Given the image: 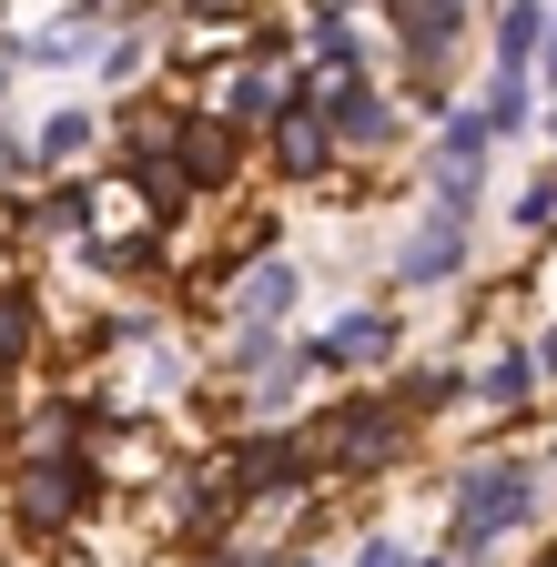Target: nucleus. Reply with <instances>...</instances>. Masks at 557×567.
Returning <instances> with one entry per match:
<instances>
[{"mask_svg": "<svg viewBox=\"0 0 557 567\" xmlns=\"http://www.w3.org/2000/svg\"><path fill=\"white\" fill-rule=\"evenodd\" d=\"M295 284H305V264H254V274H244V295H234L244 324H285V315H295Z\"/></svg>", "mask_w": 557, "mask_h": 567, "instance_id": "nucleus-10", "label": "nucleus"}, {"mask_svg": "<svg viewBox=\"0 0 557 567\" xmlns=\"http://www.w3.org/2000/svg\"><path fill=\"white\" fill-rule=\"evenodd\" d=\"M314 61H324V71H355V61H365L355 31H344V11H314Z\"/></svg>", "mask_w": 557, "mask_h": 567, "instance_id": "nucleus-15", "label": "nucleus"}, {"mask_svg": "<svg viewBox=\"0 0 557 567\" xmlns=\"http://www.w3.org/2000/svg\"><path fill=\"white\" fill-rule=\"evenodd\" d=\"M314 456L324 466H385V456H405V415L395 405H334L324 436H314Z\"/></svg>", "mask_w": 557, "mask_h": 567, "instance_id": "nucleus-2", "label": "nucleus"}, {"mask_svg": "<svg viewBox=\"0 0 557 567\" xmlns=\"http://www.w3.org/2000/svg\"><path fill=\"white\" fill-rule=\"evenodd\" d=\"M547 51V11L537 0H507V21H497V71H527Z\"/></svg>", "mask_w": 557, "mask_h": 567, "instance_id": "nucleus-12", "label": "nucleus"}, {"mask_svg": "<svg viewBox=\"0 0 557 567\" xmlns=\"http://www.w3.org/2000/svg\"><path fill=\"white\" fill-rule=\"evenodd\" d=\"M314 112L334 122V142H344V153H385V142H395V112H385V92H365L355 71H334V82L314 92Z\"/></svg>", "mask_w": 557, "mask_h": 567, "instance_id": "nucleus-6", "label": "nucleus"}, {"mask_svg": "<svg viewBox=\"0 0 557 567\" xmlns=\"http://www.w3.org/2000/svg\"><path fill=\"white\" fill-rule=\"evenodd\" d=\"M274 163H285V183H314L324 163H334V122L324 112H274Z\"/></svg>", "mask_w": 557, "mask_h": 567, "instance_id": "nucleus-8", "label": "nucleus"}, {"mask_svg": "<svg viewBox=\"0 0 557 567\" xmlns=\"http://www.w3.org/2000/svg\"><path fill=\"white\" fill-rule=\"evenodd\" d=\"M385 354H395V315H385V305H355V315H334V324L305 344V365L355 375V365H385Z\"/></svg>", "mask_w": 557, "mask_h": 567, "instance_id": "nucleus-5", "label": "nucleus"}, {"mask_svg": "<svg viewBox=\"0 0 557 567\" xmlns=\"http://www.w3.org/2000/svg\"><path fill=\"white\" fill-rule=\"evenodd\" d=\"M476 395H486V405H527V395H537V354H517V344H507L497 365L476 375Z\"/></svg>", "mask_w": 557, "mask_h": 567, "instance_id": "nucleus-14", "label": "nucleus"}, {"mask_svg": "<svg viewBox=\"0 0 557 567\" xmlns=\"http://www.w3.org/2000/svg\"><path fill=\"white\" fill-rule=\"evenodd\" d=\"M82 142H92V112H51L41 122V163H72Z\"/></svg>", "mask_w": 557, "mask_h": 567, "instance_id": "nucleus-16", "label": "nucleus"}, {"mask_svg": "<svg viewBox=\"0 0 557 567\" xmlns=\"http://www.w3.org/2000/svg\"><path fill=\"white\" fill-rule=\"evenodd\" d=\"M426 183H436V203L476 213V183H486V153H436V163H426Z\"/></svg>", "mask_w": 557, "mask_h": 567, "instance_id": "nucleus-13", "label": "nucleus"}, {"mask_svg": "<svg viewBox=\"0 0 557 567\" xmlns=\"http://www.w3.org/2000/svg\"><path fill=\"white\" fill-rule=\"evenodd\" d=\"M537 375H557V324H547V344H537Z\"/></svg>", "mask_w": 557, "mask_h": 567, "instance_id": "nucleus-19", "label": "nucleus"}, {"mask_svg": "<svg viewBox=\"0 0 557 567\" xmlns=\"http://www.w3.org/2000/svg\"><path fill=\"white\" fill-rule=\"evenodd\" d=\"M537 102H527V71H497V92H486V122H497V132H517Z\"/></svg>", "mask_w": 557, "mask_h": 567, "instance_id": "nucleus-17", "label": "nucleus"}, {"mask_svg": "<svg viewBox=\"0 0 557 567\" xmlns=\"http://www.w3.org/2000/svg\"><path fill=\"white\" fill-rule=\"evenodd\" d=\"M395 31H405L415 82H426V112H446L436 71H446V51H456V31H466V0H395Z\"/></svg>", "mask_w": 557, "mask_h": 567, "instance_id": "nucleus-4", "label": "nucleus"}, {"mask_svg": "<svg viewBox=\"0 0 557 567\" xmlns=\"http://www.w3.org/2000/svg\"><path fill=\"white\" fill-rule=\"evenodd\" d=\"M456 274H466V213L436 203L426 224L395 244V284H405V295H426V284H456Z\"/></svg>", "mask_w": 557, "mask_h": 567, "instance_id": "nucleus-3", "label": "nucleus"}, {"mask_svg": "<svg viewBox=\"0 0 557 567\" xmlns=\"http://www.w3.org/2000/svg\"><path fill=\"white\" fill-rule=\"evenodd\" d=\"M547 82H557V21H547Z\"/></svg>", "mask_w": 557, "mask_h": 567, "instance_id": "nucleus-20", "label": "nucleus"}, {"mask_svg": "<svg viewBox=\"0 0 557 567\" xmlns=\"http://www.w3.org/2000/svg\"><path fill=\"white\" fill-rule=\"evenodd\" d=\"M527 507H537V466H517V456H486V466L456 486L446 557H486L497 537H517V527H527Z\"/></svg>", "mask_w": 557, "mask_h": 567, "instance_id": "nucleus-1", "label": "nucleus"}, {"mask_svg": "<svg viewBox=\"0 0 557 567\" xmlns=\"http://www.w3.org/2000/svg\"><path fill=\"white\" fill-rule=\"evenodd\" d=\"M547 213H557V173H537V183H527V193H517V224H527V234H537V224H547Z\"/></svg>", "mask_w": 557, "mask_h": 567, "instance_id": "nucleus-18", "label": "nucleus"}, {"mask_svg": "<svg viewBox=\"0 0 557 567\" xmlns=\"http://www.w3.org/2000/svg\"><path fill=\"white\" fill-rule=\"evenodd\" d=\"M224 112H234L244 132H264L274 112H295V92H285V82H264V71H234V82H224Z\"/></svg>", "mask_w": 557, "mask_h": 567, "instance_id": "nucleus-11", "label": "nucleus"}, {"mask_svg": "<svg viewBox=\"0 0 557 567\" xmlns=\"http://www.w3.org/2000/svg\"><path fill=\"white\" fill-rule=\"evenodd\" d=\"M234 132H244L234 112H224V122H173V142H183V163H193L203 183H234V153H244Z\"/></svg>", "mask_w": 557, "mask_h": 567, "instance_id": "nucleus-9", "label": "nucleus"}, {"mask_svg": "<svg viewBox=\"0 0 557 567\" xmlns=\"http://www.w3.org/2000/svg\"><path fill=\"white\" fill-rule=\"evenodd\" d=\"M11 507L31 517V527H61L82 507V466H51V456H31L21 476H11Z\"/></svg>", "mask_w": 557, "mask_h": 567, "instance_id": "nucleus-7", "label": "nucleus"}]
</instances>
